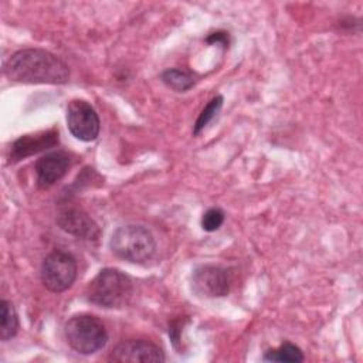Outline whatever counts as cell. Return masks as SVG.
Here are the masks:
<instances>
[{
	"mask_svg": "<svg viewBox=\"0 0 363 363\" xmlns=\"http://www.w3.org/2000/svg\"><path fill=\"white\" fill-rule=\"evenodd\" d=\"M4 75L21 84H65L68 65L55 54L41 48L16 51L4 64Z\"/></svg>",
	"mask_w": 363,
	"mask_h": 363,
	"instance_id": "obj_1",
	"label": "cell"
},
{
	"mask_svg": "<svg viewBox=\"0 0 363 363\" xmlns=\"http://www.w3.org/2000/svg\"><path fill=\"white\" fill-rule=\"evenodd\" d=\"M133 294L132 279L116 268L101 269L86 286V301L105 309H118L129 303Z\"/></svg>",
	"mask_w": 363,
	"mask_h": 363,
	"instance_id": "obj_2",
	"label": "cell"
},
{
	"mask_svg": "<svg viewBox=\"0 0 363 363\" xmlns=\"http://www.w3.org/2000/svg\"><path fill=\"white\" fill-rule=\"evenodd\" d=\"M109 247L116 257L133 264H145L152 259L156 252L153 234L139 224L118 227L112 233Z\"/></svg>",
	"mask_w": 363,
	"mask_h": 363,
	"instance_id": "obj_3",
	"label": "cell"
},
{
	"mask_svg": "<svg viewBox=\"0 0 363 363\" xmlns=\"http://www.w3.org/2000/svg\"><path fill=\"white\" fill-rule=\"evenodd\" d=\"M64 335L67 343L77 353L94 354L108 342V332L102 320L89 313H79L65 323Z\"/></svg>",
	"mask_w": 363,
	"mask_h": 363,
	"instance_id": "obj_4",
	"label": "cell"
},
{
	"mask_svg": "<svg viewBox=\"0 0 363 363\" xmlns=\"http://www.w3.org/2000/svg\"><path fill=\"white\" fill-rule=\"evenodd\" d=\"M77 272V259L67 251L55 250L43 261L41 282L48 291L60 294L72 286Z\"/></svg>",
	"mask_w": 363,
	"mask_h": 363,
	"instance_id": "obj_5",
	"label": "cell"
},
{
	"mask_svg": "<svg viewBox=\"0 0 363 363\" xmlns=\"http://www.w3.org/2000/svg\"><path fill=\"white\" fill-rule=\"evenodd\" d=\"M67 126L74 138L92 142L98 138L101 121L94 106L84 99H72L67 105Z\"/></svg>",
	"mask_w": 363,
	"mask_h": 363,
	"instance_id": "obj_6",
	"label": "cell"
},
{
	"mask_svg": "<svg viewBox=\"0 0 363 363\" xmlns=\"http://www.w3.org/2000/svg\"><path fill=\"white\" fill-rule=\"evenodd\" d=\"M191 289L197 296L218 298L230 291L227 271L217 265H200L191 274Z\"/></svg>",
	"mask_w": 363,
	"mask_h": 363,
	"instance_id": "obj_7",
	"label": "cell"
},
{
	"mask_svg": "<svg viewBox=\"0 0 363 363\" xmlns=\"http://www.w3.org/2000/svg\"><path fill=\"white\" fill-rule=\"evenodd\" d=\"M111 362H164L166 357L162 349L145 339H128L118 343L109 354Z\"/></svg>",
	"mask_w": 363,
	"mask_h": 363,
	"instance_id": "obj_8",
	"label": "cell"
},
{
	"mask_svg": "<svg viewBox=\"0 0 363 363\" xmlns=\"http://www.w3.org/2000/svg\"><path fill=\"white\" fill-rule=\"evenodd\" d=\"M55 221L61 230L82 240H96L101 233L98 224L78 207L67 206L60 208Z\"/></svg>",
	"mask_w": 363,
	"mask_h": 363,
	"instance_id": "obj_9",
	"label": "cell"
},
{
	"mask_svg": "<svg viewBox=\"0 0 363 363\" xmlns=\"http://www.w3.org/2000/svg\"><path fill=\"white\" fill-rule=\"evenodd\" d=\"M71 164V156L64 150L48 152L37 159L34 170L37 174V186L48 189L61 180Z\"/></svg>",
	"mask_w": 363,
	"mask_h": 363,
	"instance_id": "obj_10",
	"label": "cell"
},
{
	"mask_svg": "<svg viewBox=\"0 0 363 363\" xmlns=\"http://www.w3.org/2000/svg\"><path fill=\"white\" fill-rule=\"evenodd\" d=\"M58 145V130L48 129L34 135H24L16 139L10 147V163L26 159L38 152L47 150Z\"/></svg>",
	"mask_w": 363,
	"mask_h": 363,
	"instance_id": "obj_11",
	"label": "cell"
},
{
	"mask_svg": "<svg viewBox=\"0 0 363 363\" xmlns=\"http://www.w3.org/2000/svg\"><path fill=\"white\" fill-rule=\"evenodd\" d=\"M18 330V316L11 302L0 301V339L10 340L17 335Z\"/></svg>",
	"mask_w": 363,
	"mask_h": 363,
	"instance_id": "obj_12",
	"label": "cell"
},
{
	"mask_svg": "<svg viewBox=\"0 0 363 363\" xmlns=\"http://www.w3.org/2000/svg\"><path fill=\"white\" fill-rule=\"evenodd\" d=\"M265 362H291V363H298L303 360V353L302 350L289 342H285L279 345L275 349L268 350L264 357Z\"/></svg>",
	"mask_w": 363,
	"mask_h": 363,
	"instance_id": "obj_13",
	"label": "cell"
},
{
	"mask_svg": "<svg viewBox=\"0 0 363 363\" xmlns=\"http://www.w3.org/2000/svg\"><path fill=\"white\" fill-rule=\"evenodd\" d=\"M162 81L172 89L177 92H184L190 89L194 84L193 75L180 68H167L162 72Z\"/></svg>",
	"mask_w": 363,
	"mask_h": 363,
	"instance_id": "obj_14",
	"label": "cell"
},
{
	"mask_svg": "<svg viewBox=\"0 0 363 363\" xmlns=\"http://www.w3.org/2000/svg\"><path fill=\"white\" fill-rule=\"evenodd\" d=\"M223 106V96L221 95H216L214 98L210 99V102L204 106V109L200 112L194 126H193V135H199L220 112Z\"/></svg>",
	"mask_w": 363,
	"mask_h": 363,
	"instance_id": "obj_15",
	"label": "cell"
},
{
	"mask_svg": "<svg viewBox=\"0 0 363 363\" xmlns=\"http://www.w3.org/2000/svg\"><path fill=\"white\" fill-rule=\"evenodd\" d=\"M224 211L221 208H217V207H213V208H208L203 217H201V228L204 231H216L221 227V224L224 223Z\"/></svg>",
	"mask_w": 363,
	"mask_h": 363,
	"instance_id": "obj_16",
	"label": "cell"
},
{
	"mask_svg": "<svg viewBox=\"0 0 363 363\" xmlns=\"http://www.w3.org/2000/svg\"><path fill=\"white\" fill-rule=\"evenodd\" d=\"M206 41L210 43V44H213V43H221V44L225 47V45L228 44V35H227V33H224V31H217V33L210 34Z\"/></svg>",
	"mask_w": 363,
	"mask_h": 363,
	"instance_id": "obj_17",
	"label": "cell"
}]
</instances>
